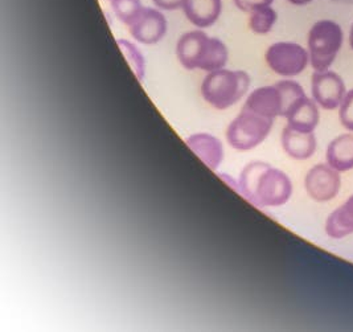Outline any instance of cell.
<instances>
[{
	"mask_svg": "<svg viewBox=\"0 0 353 332\" xmlns=\"http://www.w3.org/2000/svg\"><path fill=\"white\" fill-rule=\"evenodd\" d=\"M239 192L258 208H278L289 203L294 186L285 171L256 160L243 167Z\"/></svg>",
	"mask_w": 353,
	"mask_h": 332,
	"instance_id": "1",
	"label": "cell"
},
{
	"mask_svg": "<svg viewBox=\"0 0 353 332\" xmlns=\"http://www.w3.org/2000/svg\"><path fill=\"white\" fill-rule=\"evenodd\" d=\"M176 56L179 63L188 70L214 72L223 69L229 52L224 43L216 37H209L201 30L185 32L177 40Z\"/></svg>",
	"mask_w": 353,
	"mask_h": 332,
	"instance_id": "2",
	"label": "cell"
},
{
	"mask_svg": "<svg viewBox=\"0 0 353 332\" xmlns=\"http://www.w3.org/2000/svg\"><path fill=\"white\" fill-rule=\"evenodd\" d=\"M250 88V76L243 70L219 69L209 72L201 82V95L217 110H226L240 102Z\"/></svg>",
	"mask_w": 353,
	"mask_h": 332,
	"instance_id": "3",
	"label": "cell"
},
{
	"mask_svg": "<svg viewBox=\"0 0 353 332\" xmlns=\"http://www.w3.org/2000/svg\"><path fill=\"white\" fill-rule=\"evenodd\" d=\"M344 33L334 20H319L308 31L307 50L314 70H327L343 48Z\"/></svg>",
	"mask_w": 353,
	"mask_h": 332,
	"instance_id": "4",
	"label": "cell"
},
{
	"mask_svg": "<svg viewBox=\"0 0 353 332\" xmlns=\"http://www.w3.org/2000/svg\"><path fill=\"white\" fill-rule=\"evenodd\" d=\"M273 125L274 119L242 108L226 128V141L237 151H250L268 139Z\"/></svg>",
	"mask_w": 353,
	"mask_h": 332,
	"instance_id": "5",
	"label": "cell"
},
{
	"mask_svg": "<svg viewBox=\"0 0 353 332\" xmlns=\"http://www.w3.org/2000/svg\"><path fill=\"white\" fill-rule=\"evenodd\" d=\"M265 61L275 75L292 79L302 75L310 65V55L298 43L278 41L268 48Z\"/></svg>",
	"mask_w": 353,
	"mask_h": 332,
	"instance_id": "6",
	"label": "cell"
},
{
	"mask_svg": "<svg viewBox=\"0 0 353 332\" xmlns=\"http://www.w3.org/2000/svg\"><path fill=\"white\" fill-rule=\"evenodd\" d=\"M305 188L316 203L332 202L341 190V176L327 162L315 164L305 174Z\"/></svg>",
	"mask_w": 353,
	"mask_h": 332,
	"instance_id": "7",
	"label": "cell"
},
{
	"mask_svg": "<svg viewBox=\"0 0 353 332\" xmlns=\"http://www.w3.org/2000/svg\"><path fill=\"white\" fill-rule=\"evenodd\" d=\"M347 92L344 79L336 72L331 69L314 70L311 79V95L312 99L323 110H337Z\"/></svg>",
	"mask_w": 353,
	"mask_h": 332,
	"instance_id": "8",
	"label": "cell"
},
{
	"mask_svg": "<svg viewBox=\"0 0 353 332\" xmlns=\"http://www.w3.org/2000/svg\"><path fill=\"white\" fill-rule=\"evenodd\" d=\"M167 28L165 16L159 10L151 7H145L142 14L129 27L131 36L145 46L158 44L165 36Z\"/></svg>",
	"mask_w": 353,
	"mask_h": 332,
	"instance_id": "9",
	"label": "cell"
},
{
	"mask_svg": "<svg viewBox=\"0 0 353 332\" xmlns=\"http://www.w3.org/2000/svg\"><path fill=\"white\" fill-rule=\"evenodd\" d=\"M243 108L266 118L275 119L278 117H283V95L276 84L261 86L248 95Z\"/></svg>",
	"mask_w": 353,
	"mask_h": 332,
	"instance_id": "10",
	"label": "cell"
},
{
	"mask_svg": "<svg viewBox=\"0 0 353 332\" xmlns=\"http://www.w3.org/2000/svg\"><path fill=\"white\" fill-rule=\"evenodd\" d=\"M193 154L212 171H216L224 160V146L221 141L207 133H197L185 139Z\"/></svg>",
	"mask_w": 353,
	"mask_h": 332,
	"instance_id": "11",
	"label": "cell"
},
{
	"mask_svg": "<svg viewBox=\"0 0 353 332\" xmlns=\"http://www.w3.org/2000/svg\"><path fill=\"white\" fill-rule=\"evenodd\" d=\"M281 144L286 155L298 162L312 158L318 148V141L314 133H302L288 126L281 135Z\"/></svg>",
	"mask_w": 353,
	"mask_h": 332,
	"instance_id": "12",
	"label": "cell"
},
{
	"mask_svg": "<svg viewBox=\"0 0 353 332\" xmlns=\"http://www.w3.org/2000/svg\"><path fill=\"white\" fill-rule=\"evenodd\" d=\"M185 17L194 27L203 30L212 27L223 12L221 0H185L183 6Z\"/></svg>",
	"mask_w": 353,
	"mask_h": 332,
	"instance_id": "13",
	"label": "cell"
},
{
	"mask_svg": "<svg viewBox=\"0 0 353 332\" xmlns=\"http://www.w3.org/2000/svg\"><path fill=\"white\" fill-rule=\"evenodd\" d=\"M319 109V105L305 95L285 117L288 119V126L302 133H315L321 122Z\"/></svg>",
	"mask_w": 353,
	"mask_h": 332,
	"instance_id": "14",
	"label": "cell"
},
{
	"mask_svg": "<svg viewBox=\"0 0 353 332\" xmlns=\"http://www.w3.org/2000/svg\"><path fill=\"white\" fill-rule=\"evenodd\" d=\"M325 162L340 174L353 170V134L337 135L328 143L325 150Z\"/></svg>",
	"mask_w": 353,
	"mask_h": 332,
	"instance_id": "15",
	"label": "cell"
},
{
	"mask_svg": "<svg viewBox=\"0 0 353 332\" xmlns=\"http://www.w3.org/2000/svg\"><path fill=\"white\" fill-rule=\"evenodd\" d=\"M325 235L332 240H343L353 235V195L335 208L324 224Z\"/></svg>",
	"mask_w": 353,
	"mask_h": 332,
	"instance_id": "16",
	"label": "cell"
},
{
	"mask_svg": "<svg viewBox=\"0 0 353 332\" xmlns=\"http://www.w3.org/2000/svg\"><path fill=\"white\" fill-rule=\"evenodd\" d=\"M276 11L274 10L272 6L261 7L258 10H254L250 12L249 16V28L256 35H268L276 23Z\"/></svg>",
	"mask_w": 353,
	"mask_h": 332,
	"instance_id": "17",
	"label": "cell"
},
{
	"mask_svg": "<svg viewBox=\"0 0 353 332\" xmlns=\"http://www.w3.org/2000/svg\"><path fill=\"white\" fill-rule=\"evenodd\" d=\"M117 44L121 49V52L123 53L126 61L129 63L130 68H131L132 73L135 75V77L139 81H143L145 76V61L141 49L137 47L134 43H131L129 40H123V39L117 40Z\"/></svg>",
	"mask_w": 353,
	"mask_h": 332,
	"instance_id": "18",
	"label": "cell"
},
{
	"mask_svg": "<svg viewBox=\"0 0 353 332\" xmlns=\"http://www.w3.org/2000/svg\"><path fill=\"white\" fill-rule=\"evenodd\" d=\"M117 17L130 27L143 11L142 0H109Z\"/></svg>",
	"mask_w": 353,
	"mask_h": 332,
	"instance_id": "19",
	"label": "cell"
},
{
	"mask_svg": "<svg viewBox=\"0 0 353 332\" xmlns=\"http://www.w3.org/2000/svg\"><path fill=\"white\" fill-rule=\"evenodd\" d=\"M337 111L341 126L350 133H353V89L345 93Z\"/></svg>",
	"mask_w": 353,
	"mask_h": 332,
	"instance_id": "20",
	"label": "cell"
},
{
	"mask_svg": "<svg viewBox=\"0 0 353 332\" xmlns=\"http://www.w3.org/2000/svg\"><path fill=\"white\" fill-rule=\"evenodd\" d=\"M234 4L243 11V12H253L254 10H258L261 7H266V6H272L274 0H233Z\"/></svg>",
	"mask_w": 353,
	"mask_h": 332,
	"instance_id": "21",
	"label": "cell"
},
{
	"mask_svg": "<svg viewBox=\"0 0 353 332\" xmlns=\"http://www.w3.org/2000/svg\"><path fill=\"white\" fill-rule=\"evenodd\" d=\"M154 4L163 11H175L183 8L185 0H152Z\"/></svg>",
	"mask_w": 353,
	"mask_h": 332,
	"instance_id": "22",
	"label": "cell"
},
{
	"mask_svg": "<svg viewBox=\"0 0 353 332\" xmlns=\"http://www.w3.org/2000/svg\"><path fill=\"white\" fill-rule=\"evenodd\" d=\"M288 1L292 6H307V4L312 3L314 0H288Z\"/></svg>",
	"mask_w": 353,
	"mask_h": 332,
	"instance_id": "23",
	"label": "cell"
},
{
	"mask_svg": "<svg viewBox=\"0 0 353 332\" xmlns=\"http://www.w3.org/2000/svg\"><path fill=\"white\" fill-rule=\"evenodd\" d=\"M350 47H351V49L353 50V24L352 27H351V30H350Z\"/></svg>",
	"mask_w": 353,
	"mask_h": 332,
	"instance_id": "24",
	"label": "cell"
}]
</instances>
